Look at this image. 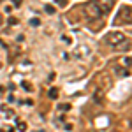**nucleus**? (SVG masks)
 <instances>
[{"label":"nucleus","mask_w":132,"mask_h":132,"mask_svg":"<svg viewBox=\"0 0 132 132\" xmlns=\"http://www.w3.org/2000/svg\"><path fill=\"white\" fill-rule=\"evenodd\" d=\"M97 4H99V7H101L102 14L106 16L109 11L113 9V5H114V0H97Z\"/></svg>","instance_id":"nucleus-4"},{"label":"nucleus","mask_w":132,"mask_h":132,"mask_svg":"<svg viewBox=\"0 0 132 132\" xmlns=\"http://www.w3.org/2000/svg\"><path fill=\"white\" fill-rule=\"evenodd\" d=\"M30 25H34V27H37V25H39V20H35V18H34V20H30Z\"/></svg>","instance_id":"nucleus-6"},{"label":"nucleus","mask_w":132,"mask_h":132,"mask_svg":"<svg viewBox=\"0 0 132 132\" xmlns=\"http://www.w3.org/2000/svg\"><path fill=\"white\" fill-rule=\"evenodd\" d=\"M85 16L88 18V20H101L102 16V11L101 7H99V4H97V0H90L86 5H85Z\"/></svg>","instance_id":"nucleus-2"},{"label":"nucleus","mask_w":132,"mask_h":132,"mask_svg":"<svg viewBox=\"0 0 132 132\" xmlns=\"http://www.w3.org/2000/svg\"><path fill=\"white\" fill-rule=\"evenodd\" d=\"M56 93H58L56 90H51L50 92V97H51V99H55V97H56Z\"/></svg>","instance_id":"nucleus-5"},{"label":"nucleus","mask_w":132,"mask_h":132,"mask_svg":"<svg viewBox=\"0 0 132 132\" xmlns=\"http://www.w3.org/2000/svg\"><path fill=\"white\" fill-rule=\"evenodd\" d=\"M0 132H12V129H5V130H0Z\"/></svg>","instance_id":"nucleus-8"},{"label":"nucleus","mask_w":132,"mask_h":132,"mask_svg":"<svg viewBox=\"0 0 132 132\" xmlns=\"http://www.w3.org/2000/svg\"><path fill=\"white\" fill-rule=\"evenodd\" d=\"M130 5H123L122 9L118 11V14H116V18H114V23L116 25H120V23H127V25H130L132 21V12H130Z\"/></svg>","instance_id":"nucleus-3"},{"label":"nucleus","mask_w":132,"mask_h":132,"mask_svg":"<svg viewBox=\"0 0 132 132\" xmlns=\"http://www.w3.org/2000/svg\"><path fill=\"white\" fill-rule=\"evenodd\" d=\"M46 11H48V12L51 14V12H53V7H51V5H46Z\"/></svg>","instance_id":"nucleus-7"},{"label":"nucleus","mask_w":132,"mask_h":132,"mask_svg":"<svg viewBox=\"0 0 132 132\" xmlns=\"http://www.w3.org/2000/svg\"><path fill=\"white\" fill-rule=\"evenodd\" d=\"M104 39H106V42H108L111 48H114V50H125V48L130 46L129 37H127L125 34H122V32H109Z\"/></svg>","instance_id":"nucleus-1"}]
</instances>
